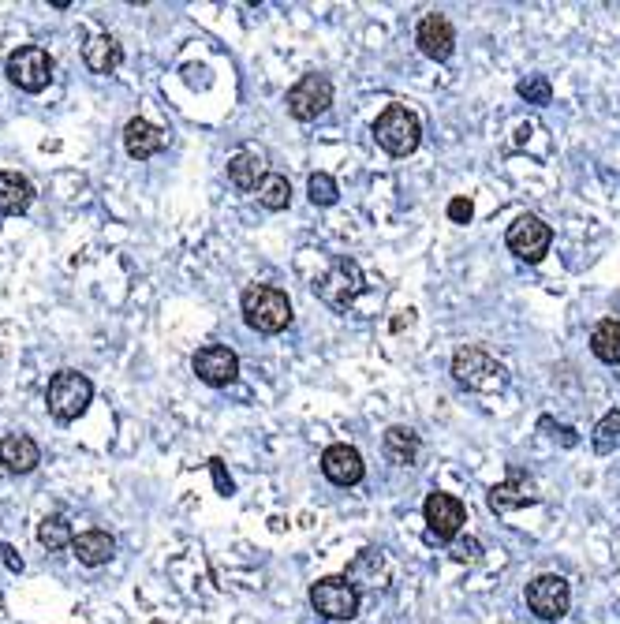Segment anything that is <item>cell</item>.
Returning <instances> with one entry per match:
<instances>
[{"instance_id": "1f68e13d", "label": "cell", "mask_w": 620, "mask_h": 624, "mask_svg": "<svg viewBox=\"0 0 620 624\" xmlns=\"http://www.w3.org/2000/svg\"><path fill=\"white\" fill-rule=\"evenodd\" d=\"M210 471H213V479H217V490H221L225 497L236 490V486H232V479L225 475V468H221V460H210Z\"/></svg>"}, {"instance_id": "4fadbf2b", "label": "cell", "mask_w": 620, "mask_h": 624, "mask_svg": "<svg viewBox=\"0 0 620 624\" xmlns=\"http://www.w3.org/2000/svg\"><path fill=\"white\" fill-rule=\"evenodd\" d=\"M415 45H419L430 60H437V64L449 60L452 49H456V30H452L449 15H441V12L423 15L419 27H415Z\"/></svg>"}, {"instance_id": "277c9868", "label": "cell", "mask_w": 620, "mask_h": 624, "mask_svg": "<svg viewBox=\"0 0 620 624\" xmlns=\"http://www.w3.org/2000/svg\"><path fill=\"white\" fill-rule=\"evenodd\" d=\"M374 139L385 154L393 157H408L419 150V142H423V124H419V116L411 113L408 105H389L385 113L374 120Z\"/></svg>"}, {"instance_id": "52a82bcc", "label": "cell", "mask_w": 620, "mask_h": 624, "mask_svg": "<svg viewBox=\"0 0 620 624\" xmlns=\"http://www.w3.org/2000/svg\"><path fill=\"white\" fill-rule=\"evenodd\" d=\"M8 79H12L19 90H27V94H42L45 86L53 83V57L45 53L42 45H19L8 64Z\"/></svg>"}, {"instance_id": "ffe728a7", "label": "cell", "mask_w": 620, "mask_h": 624, "mask_svg": "<svg viewBox=\"0 0 620 624\" xmlns=\"http://www.w3.org/2000/svg\"><path fill=\"white\" fill-rule=\"evenodd\" d=\"M381 449L389 456V464L411 468V464L419 460V453H423V441H419V434H415L411 426H389L385 438H381Z\"/></svg>"}, {"instance_id": "d4e9b609", "label": "cell", "mask_w": 620, "mask_h": 624, "mask_svg": "<svg viewBox=\"0 0 620 624\" xmlns=\"http://www.w3.org/2000/svg\"><path fill=\"white\" fill-rule=\"evenodd\" d=\"M38 542H42L45 550H68L71 542H75V531H71L68 516H60V512L45 516L42 524H38Z\"/></svg>"}, {"instance_id": "4316f807", "label": "cell", "mask_w": 620, "mask_h": 624, "mask_svg": "<svg viewBox=\"0 0 620 624\" xmlns=\"http://www.w3.org/2000/svg\"><path fill=\"white\" fill-rule=\"evenodd\" d=\"M594 453H613V449H620V412H609L602 415V423L594 426Z\"/></svg>"}, {"instance_id": "30bf717a", "label": "cell", "mask_w": 620, "mask_h": 624, "mask_svg": "<svg viewBox=\"0 0 620 624\" xmlns=\"http://www.w3.org/2000/svg\"><path fill=\"white\" fill-rule=\"evenodd\" d=\"M329 105H333V83H329V75L310 71V75H303V79L288 90V113L296 116V120H303V124L325 116Z\"/></svg>"}, {"instance_id": "3957f363", "label": "cell", "mask_w": 620, "mask_h": 624, "mask_svg": "<svg viewBox=\"0 0 620 624\" xmlns=\"http://www.w3.org/2000/svg\"><path fill=\"white\" fill-rule=\"evenodd\" d=\"M90 400H94V385H90V378L79 374V370H57V374L49 378L45 408H49V415H53L57 423H75V419L90 408Z\"/></svg>"}, {"instance_id": "d6986e66", "label": "cell", "mask_w": 620, "mask_h": 624, "mask_svg": "<svg viewBox=\"0 0 620 624\" xmlns=\"http://www.w3.org/2000/svg\"><path fill=\"white\" fill-rule=\"evenodd\" d=\"M71 554L79 557V565L86 568H98V565H109L116 557V539L109 535V531H83V535H75V542H71Z\"/></svg>"}, {"instance_id": "7c38bea8", "label": "cell", "mask_w": 620, "mask_h": 624, "mask_svg": "<svg viewBox=\"0 0 620 624\" xmlns=\"http://www.w3.org/2000/svg\"><path fill=\"white\" fill-rule=\"evenodd\" d=\"M191 370L198 374V382L221 389V385H232L240 378V355L232 352V348H225V344H206V348L195 352Z\"/></svg>"}, {"instance_id": "83f0119b", "label": "cell", "mask_w": 620, "mask_h": 624, "mask_svg": "<svg viewBox=\"0 0 620 624\" xmlns=\"http://www.w3.org/2000/svg\"><path fill=\"white\" fill-rule=\"evenodd\" d=\"M516 94H520L527 105H550L553 101V86L546 75H527V79H520L516 83Z\"/></svg>"}, {"instance_id": "8992f818", "label": "cell", "mask_w": 620, "mask_h": 624, "mask_svg": "<svg viewBox=\"0 0 620 624\" xmlns=\"http://www.w3.org/2000/svg\"><path fill=\"white\" fill-rule=\"evenodd\" d=\"M359 587L348 576H325V580L310 583V606L325 621H352L359 617Z\"/></svg>"}, {"instance_id": "2e32d148", "label": "cell", "mask_w": 620, "mask_h": 624, "mask_svg": "<svg viewBox=\"0 0 620 624\" xmlns=\"http://www.w3.org/2000/svg\"><path fill=\"white\" fill-rule=\"evenodd\" d=\"M0 464L12 475H30L42 464V449L30 434H4L0 438Z\"/></svg>"}, {"instance_id": "f546056e", "label": "cell", "mask_w": 620, "mask_h": 624, "mask_svg": "<svg viewBox=\"0 0 620 624\" xmlns=\"http://www.w3.org/2000/svg\"><path fill=\"white\" fill-rule=\"evenodd\" d=\"M471 217H475V206H471V199H452L449 202V221L452 225H471Z\"/></svg>"}, {"instance_id": "9c48e42d", "label": "cell", "mask_w": 620, "mask_h": 624, "mask_svg": "<svg viewBox=\"0 0 620 624\" xmlns=\"http://www.w3.org/2000/svg\"><path fill=\"white\" fill-rule=\"evenodd\" d=\"M527 606L542 621H561L568 606H572V587L557 572H542V576L527 583Z\"/></svg>"}, {"instance_id": "484cf974", "label": "cell", "mask_w": 620, "mask_h": 624, "mask_svg": "<svg viewBox=\"0 0 620 624\" xmlns=\"http://www.w3.org/2000/svg\"><path fill=\"white\" fill-rule=\"evenodd\" d=\"M258 202L273 213L288 210V206H292V184L284 180L281 172H269L266 180H262V187H258Z\"/></svg>"}, {"instance_id": "603a6c76", "label": "cell", "mask_w": 620, "mask_h": 624, "mask_svg": "<svg viewBox=\"0 0 620 624\" xmlns=\"http://www.w3.org/2000/svg\"><path fill=\"white\" fill-rule=\"evenodd\" d=\"M344 576H348L355 587H359V583H363V587H385V583H389V565H385L381 550H363Z\"/></svg>"}, {"instance_id": "6da1fadb", "label": "cell", "mask_w": 620, "mask_h": 624, "mask_svg": "<svg viewBox=\"0 0 620 624\" xmlns=\"http://www.w3.org/2000/svg\"><path fill=\"white\" fill-rule=\"evenodd\" d=\"M240 307H243V322H247L254 333H266V337L284 333V329L292 326V318H296L288 296H284L281 288H273V284H251V288L243 292Z\"/></svg>"}, {"instance_id": "ba28073f", "label": "cell", "mask_w": 620, "mask_h": 624, "mask_svg": "<svg viewBox=\"0 0 620 624\" xmlns=\"http://www.w3.org/2000/svg\"><path fill=\"white\" fill-rule=\"evenodd\" d=\"M508 251L516 258H523V262H542L546 258V251H550L553 243V228L542 221V217H535V213H520L512 225H508Z\"/></svg>"}, {"instance_id": "5bb4252c", "label": "cell", "mask_w": 620, "mask_h": 624, "mask_svg": "<svg viewBox=\"0 0 620 624\" xmlns=\"http://www.w3.org/2000/svg\"><path fill=\"white\" fill-rule=\"evenodd\" d=\"M363 471H367V464H363V453L355 449V445H329L322 453V475L329 479V483L337 486H355L359 479H363Z\"/></svg>"}, {"instance_id": "f1b7e54d", "label": "cell", "mask_w": 620, "mask_h": 624, "mask_svg": "<svg viewBox=\"0 0 620 624\" xmlns=\"http://www.w3.org/2000/svg\"><path fill=\"white\" fill-rule=\"evenodd\" d=\"M307 195L314 206H333L340 195V187L337 180L329 176V172H310V180H307Z\"/></svg>"}, {"instance_id": "8fae6325", "label": "cell", "mask_w": 620, "mask_h": 624, "mask_svg": "<svg viewBox=\"0 0 620 624\" xmlns=\"http://www.w3.org/2000/svg\"><path fill=\"white\" fill-rule=\"evenodd\" d=\"M423 516H426V527H430V535L441 542H452L460 535V527L467 524V509L460 497L445 494V490H434V494L426 497L423 505Z\"/></svg>"}, {"instance_id": "7a4b0ae2", "label": "cell", "mask_w": 620, "mask_h": 624, "mask_svg": "<svg viewBox=\"0 0 620 624\" xmlns=\"http://www.w3.org/2000/svg\"><path fill=\"white\" fill-rule=\"evenodd\" d=\"M452 378L464 389H471V393H501L508 385V370L486 348L464 344L460 352L452 355Z\"/></svg>"}, {"instance_id": "7402d4cb", "label": "cell", "mask_w": 620, "mask_h": 624, "mask_svg": "<svg viewBox=\"0 0 620 624\" xmlns=\"http://www.w3.org/2000/svg\"><path fill=\"white\" fill-rule=\"evenodd\" d=\"M30 202H34V187H30L27 176H19V172H0V213L19 217V213L30 210Z\"/></svg>"}, {"instance_id": "e0dca14e", "label": "cell", "mask_w": 620, "mask_h": 624, "mask_svg": "<svg viewBox=\"0 0 620 624\" xmlns=\"http://www.w3.org/2000/svg\"><path fill=\"white\" fill-rule=\"evenodd\" d=\"M266 176L269 172L262 150H240V154H232V161H228V184L236 187V191H258Z\"/></svg>"}, {"instance_id": "4dcf8cb0", "label": "cell", "mask_w": 620, "mask_h": 624, "mask_svg": "<svg viewBox=\"0 0 620 624\" xmlns=\"http://www.w3.org/2000/svg\"><path fill=\"white\" fill-rule=\"evenodd\" d=\"M479 554H482V546L475 539L456 542V546H452V557H456V561H479Z\"/></svg>"}, {"instance_id": "44dd1931", "label": "cell", "mask_w": 620, "mask_h": 624, "mask_svg": "<svg viewBox=\"0 0 620 624\" xmlns=\"http://www.w3.org/2000/svg\"><path fill=\"white\" fill-rule=\"evenodd\" d=\"M83 60H86V68L90 71L109 75V71L120 68V60H124V45L116 42L113 34H94V38L83 45Z\"/></svg>"}, {"instance_id": "9a60e30c", "label": "cell", "mask_w": 620, "mask_h": 624, "mask_svg": "<svg viewBox=\"0 0 620 624\" xmlns=\"http://www.w3.org/2000/svg\"><path fill=\"white\" fill-rule=\"evenodd\" d=\"M490 509L501 516V512H516V509H527V505H538V486L527 479V475H520V471H512L505 483H497L494 490H490Z\"/></svg>"}, {"instance_id": "ac0fdd59", "label": "cell", "mask_w": 620, "mask_h": 624, "mask_svg": "<svg viewBox=\"0 0 620 624\" xmlns=\"http://www.w3.org/2000/svg\"><path fill=\"white\" fill-rule=\"evenodd\" d=\"M124 150L135 157V161H146V157H154L165 150V135H161V128H154L150 120L135 116V120L124 124Z\"/></svg>"}, {"instance_id": "5b68a950", "label": "cell", "mask_w": 620, "mask_h": 624, "mask_svg": "<svg viewBox=\"0 0 620 624\" xmlns=\"http://www.w3.org/2000/svg\"><path fill=\"white\" fill-rule=\"evenodd\" d=\"M314 292L322 299L325 307H333V311H348L359 292H363V266L355 262V258H337V262H329V270L314 281Z\"/></svg>"}, {"instance_id": "cb8c5ba5", "label": "cell", "mask_w": 620, "mask_h": 624, "mask_svg": "<svg viewBox=\"0 0 620 624\" xmlns=\"http://www.w3.org/2000/svg\"><path fill=\"white\" fill-rule=\"evenodd\" d=\"M591 352H594V359H602V363H620V322L606 318V322L594 326Z\"/></svg>"}, {"instance_id": "d6a6232c", "label": "cell", "mask_w": 620, "mask_h": 624, "mask_svg": "<svg viewBox=\"0 0 620 624\" xmlns=\"http://www.w3.org/2000/svg\"><path fill=\"white\" fill-rule=\"evenodd\" d=\"M0 554H4V561H8V568H12V572H23V557L15 554L12 546H0Z\"/></svg>"}]
</instances>
